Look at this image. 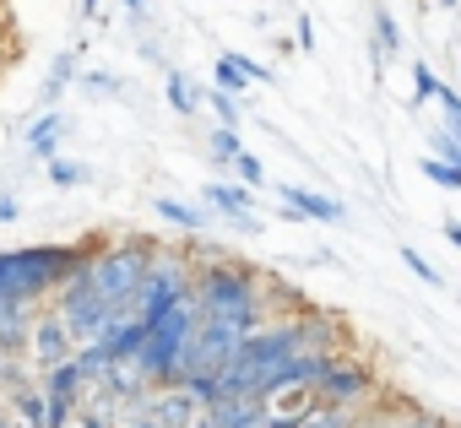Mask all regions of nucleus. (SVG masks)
Wrapping results in <instances>:
<instances>
[{
	"label": "nucleus",
	"mask_w": 461,
	"mask_h": 428,
	"mask_svg": "<svg viewBox=\"0 0 461 428\" xmlns=\"http://www.w3.org/2000/svg\"><path fill=\"white\" fill-rule=\"evenodd\" d=\"M114 245V234H82L71 245H23V250H0V299H17V304H33L44 309L60 282L71 272H87L104 250Z\"/></svg>",
	"instance_id": "1"
},
{
	"label": "nucleus",
	"mask_w": 461,
	"mask_h": 428,
	"mask_svg": "<svg viewBox=\"0 0 461 428\" xmlns=\"http://www.w3.org/2000/svg\"><path fill=\"white\" fill-rule=\"evenodd\" d=\"M261 266L240 261V255H212L201 272H195V304L201 315H217V320H240L245 331H261L272 325L267 304H261Z\"/></svg>",
	"instance_id": "2"
},
{
	"label": "nucleus",
	"mask_w": 461,
	"mask_h": 428,
	"mask_svg": "<svg viewBox=\"0 0 461 428\" xmlns=\"http://www.w3.org/2000/svg\"><path fill=\"white\" fill-rule=\"evenodd\" d=\"M158 255V239L152 234H120L93 266H87V277H93V288H98V299L114 309V315H125L131 304H136V288H141V277H147V261Z\"/></svg>",
	"instance_id": "3"
},
{
	"label": "nucleus",
	"mask_w": 461,
	"mask_h": 428,
	"mask_svg": "<svg viewBox=\"0 0 461 428\" xmlns=\"http://www.w3.org/2000/svg\"><path fill=\"white\" fill-rule=\"evenodd\" d=\"M195 272H201V261H195L190 250H168V245H158V255L147 261V277H141L131 309L152 325L158 315H168L174 304H185V299L195 293Z\"/></svg>",
	"instance_id": "4"
},
{
	"label": "nucleus",
	"mask_w": 461,
	"mask_h": 428,
	"mask_svg": "<svg viewBox=\"0 0 461 428\" xmlns=\"http://www.w3.org/2000/svg\"><path fill=\"white\" fill-rule=\"evenodd\" d=\"M50 304H55V309H60V320L77 331V342H98V336H104V325L114 320V309L98 299V288H93V277H87V272H71Z\"/></svg>",
	"instance_id": "5"
},
{
	"label": "nucleus",
	"mask_w": 461,
	"mask_h": 428,
	"mask_svg": "<svg viewBox=\"0 0 461 428\" xmlns=\"http://www.w3.org/2000/svg\"><path fill=\"white\" fill-rule=\"evenodd\" d=\"M375 396H380V374H375L364 358H353V352H342V358L326 369V379L315 385V401H326V406H353V412H364Z\"/></svg>",
	"instance_id": "6"
},
{
	"label": "nucleus",
	"mask_w": 461,
	"mask_h": 428,
	"mask_svg": "<svg viewBox=\"0 0 461 428\" xmlns=\"http://www.w3.org/2000/svg\"><path fill=\"white\" fill-rule=\"evenodd\" d=\"M77 331L60 320V309L55 304H44L39 315H33V331H28V363L44 374V369H55V363H66V358H77Z\"/></svg>",
	"instance_id": "7"
},
{
	"label": "nucleus",
	"mask_w": 461,
	"mask_h": 428,
	"mask_svg": "<svg viewBox=\"0 0 461 428\" xmlns=\"http://www.w3.org/2000/svg\"><path fill=\"white\" fill-rule=\"evenodd\" d=\"M294 325H299L304 352H348V320H342L337 309H315V304H304V309L294 315Z\"/></svg>",
	"instance_id": "8"
},
{
	"label": "nucleus",
	"mask_w": 461,
	"mask_h": 428,
	"mask_svg": "<svg viewBox=\"0 0 461 428\" xmlns=\"http://www.w3.org/2000/svg\"><path fill=\"white\" fill-rule=\"evenodd\" d=\"M206 206L212 211H222V218L228 223H234V228H245V234H261L267 223L256 218V190H245V184H206Z\"/></svg>",
	"instance_id": "9"
},
{
	"label": "nucleus",
	"mask_w": 461,
	"mask_h": 428,
	"mask_svg": "<svg viewBox=\"0 0 461 428\" xmlns=\"http://www.w3.org/2000/svg\"><path fill=\"white\" fill-rule=\"evenodd\" d=\"M283 211H299V223H342L348 218V206L337 195H321L310 184H283Z\"/></svg>",
	"instance_id": "10"
},
{
	"label": "nucleus",
	"mask_w": 461,
	"mask_h": 428,
	"mask_svg": "<svg viewBox=\"0 0 461 428\" xmlns=\"http://www.w3.org/2000/svg\"><path fill=\"white\" fill-rule=\"evenodd\" d=\"M396 55H402V22L391 17L385 0H375V12H369V66H375V76H380L385 60H396Z\"/></svg>",
	"instance_id": "11"
},
{
	"label": "nucleus",
	"mask_w": 461,
	"mask_h": 428,
	"mask_svg": "<svg viewBox=\"0 0 461 428\" xmlns=\"http://www.w3.org/2000/svg\"><path fill=\"white\" fill-rule=\"evenodd\" d=\"M147 417H158L163 428H190V423L201 417V401H195L190 390H179V385H163V390H152Z\"/></svg>",
	"instance_id": "12"
},
{
	"label": "nucleus",
	"mask_w": 461,
	"mask_h": 428,
	"mask_svg": "<svg viewBox=\"0 0 461 428\" xmlns=\"http://www.w3.org/2000/svg\"><path fill=\"white\" fill-rule=\"evenodd\" d=\"M66 130H71V114H66V109H44V114L28 125V157H39V163L60 157V141H66Z\"/></svg>",
	"instance_id": "13"
},
{
	"label": "nucleus",
	"mask_w": 461,
	"mask_h": 428,
	"mask_svg": "<svg viewBox=\"0 0 461 428\" xmlns=\"http://www.w3.org/2000/svg\"><path fill=\"white\" fill-rule=\"evenodd\" d=\"M337 358H342V352H299V358H288V369L277 374L272 390H310V396H315V385L326 379V369H331Z\"/></svg>",
	"instance_id": "14"
},
{
	"label": "nucleus",
	"mask_w": 461,
	"mask_h": 428,
	"mask_svg": "<svg viewBox=\"0 0 461 428\" xmlns=\"http://www.w3.org/2000/svg\"><path fill=\"white\" fill-rule=\"evenodd\" d=\"M6 412H12V423H23V428H50V396H44V385H39V379L12 385V390H6Z\"/></svg>",
	"instance_id": "15"
},
{
	"label": "nucleus",
	"mask_w": 461,
	"mask_h": 428,
	"mask_svg": "<svg viewBox=\"0 0 461 428\" xmlns=\"http://www.w3.org/2000/svg\"><path fill=\"white\" fill-rule=\"evenodd\" d=\"M206 412L217 417V428H272V412H267L261 396H228V401H217Z\"/></svg>",
	"instance_id": "16"
},
{
	"label": "nucleus",
	"mask_w": 461,
	"mask_h": 428,
	"mask_svg": "<svg viewBox=\"0 0 461 428\" xmlns=\"http://www.w3.org/2000/svg\"><path fill=\"white\" fill-rule=\"evenodd\" d=\"M114 358H136L141 352V342H147V320L136 315V309H125V315H114L109 325H104V336H98Z\"/></svg>",
	"instance_id": "17"
},
{
	"label": "nucleus",
	"mask_w": 461,
	"mask_h": 428,
	"mask_svg": "<svg viewBox=\"0 0 461 428\" xmlns=\"http://www.w3.org/2000/svg\"><path fill=\"white\" fill-rule=\"evenodd\" d=\"M77 82H82V49H60V55L50 60V76H44V87H39L44 109H55V98H60L66 87H77Z\"/></svg>",
	"instance_id": "18"
},
{
	"label": "nucleus",
	"mask_w": 461,
	"mask_h": 428,
	"mask_svg": "<svg viewBox=\"0 0 461 428\" xmlns=\"http://www.w3.org/2000/svg\"><path fill=\"white\" fill-rule=\"evenodd\" d=\"M152 211H158L163 223L185 228V234H206V228H212V211H206V206H190V201H179V195H158Z\"/></svg>",
	"instance_id": "19"
},
{
	"label": "nucleus",
	"mask_w": 461,
	"mask_h": 428,
	"mask_svg": "<svg viewBox=\"0 0 461 428\" xmlns=\"http://www.w3.org/2000/svg\"><path fill=\"white\" fill-rule=\"evenodd\" d=\"M163 98H168V109H174V114H185V120H195V114H201V87H195L185 71H174V66L163 71Z\"/></svg>",
	"instance_id": "20"
},
{
	"label": "nucleus",
	"mask_w": 461,
	"mask_h": 428,
	"mask_svg": "<svg viewBox=\"0 0 461 428\" xmlns=\"http://www.w3.org/2000/svg\"><path fill=\"white\" fill-rule=\"evenodd\" d=\"M245 152V130H234V125H206V157L228 174V163H234Z\"/></svg>",
	"instance_id": "21"
},
{
	"label": "nucleus",
	"mask_w": 461,
	"mask_h": 428,
	"mask_svg": "<svg viewBox=\"0 0 461 428\" xmlns=\"http://www.w3.org/2000/svg\"><path fill=\"white\" fill-rule=\"evenodd\" d=\"M212 87H222L228 98H245V87H250L245 55H217V66H212Z\"/></svg>",
	"instance_id": "22"
},
{
	"label": "nucleus",
	"mask_w": 461,
	"mask_h": 428,
	"mask_svg": "<svg viewBox=\"0 0 461 428\" xmlns=\"http://www.w3.org/2000/svg\"><path fill=\"white\" fill-rule=\"evenodd\" d=\"M77 369H82V374H87V385L98 390V385L114 374V352H109L104 342H82V347H77Z\"/></svg>",
	"instance_id": "23"
},
{
	"label": "nucleus",
	"mask_w": 461,
	"mask_h": 428,
	"mask_svg": "<svg viewBox=\"0 0 461 428\" xmlns=\"http://www.w3.org/2000/svg\"><path fill=\"white\" fill-rule=\"evenodd\" d=\"M299 428H358V412H353V406H326V401H315Z\"/></svg>",
	"instance_id": "24"
},
{
	"label": "nucleus",
	"mask_w": 461,
	"mask_h": 428,
	"mask_svg": "<svg viewBox=\"0 0 461 428\" xmlns=\"http://www.w3.org/2000/svg\"><path fill=\"white\" fill-rule=\"evenodd\" d=\"M87 179H93L87 163H77V157H50V184H55V190H82Z\"/></svg>",
	"instance_id": "25"
},
{
	"label": "nucleus",
	"mask_w": 461,
	"mask_h": 428,
	"mask_svg": "<svg viewBox=\"0 0 461 428\" xmlns=\"http://www.w3.org/2000/svg\"><path fill=\"white\" fill-rule=\"evenodd\" d=\"M201 103L217 114V125H234L240 130V98H228L222 87H201Z\"/></svg>",
	"instance_id": "26"
},
{
	"label": "nucleus",
	"mask_w": 461,
	"mask_h": 428,
	"mask_svg": "<svg viewBox=\"0 0 461 428\" xmlns=\"http://www.w3.org/2000/svg\"><path fill=\"white\" fill-rule=\"evenodd\" d=\"M228 174H234V179H240L245 190H261V184H267V168H261V157H256L250 147H245V152H240L234 163H228Z\"/></svg>",
	"instance_id": "27"
},
{
	"label": "nucleus",
	"mask_w": 461,
	"mask_h": 428,
	"mask_svg": "<svg viewBox=\"0 0 461 428\" xmlns=\"http://www.w3.org/2000/svg\"><path fill=\"white\" fill-rule=\"evenodd\" d=\"M439 87H445V82H439L423 60H412V109H418V103H429V98H439Z\"/></svg>",
	"instance_id": "28"
},
{
	"label": "nucleus",
	"mask_w": 461,
	"mask_h": 428,
	"mask_svg": "<svg viewBox=\"0 0 461 428\" xmlns=\"http://www.w3.org/2000/svg\"><path fill=\"white\" fill-rule=\"evenodd\" d=\"M423 174H429L439 190H461V163H445V157H423Z\"/></svg>",
	"instance_id": "29"
},
{
	"label": "nucleus",
	"mask_w": 461,
	"mask_h": 428,
	"mask_svg": "<svg viewBox=\"0 0 461 428\" xmlns=\"http://www.w3.org/2000/svg\"><path fill=\"white\" fill-rule=\"evenodd\" d=\"M402 266H407V272H412L418 282H429V288H445V277H439V272H434V266H429V261H423V255L412 250V245H402Z\"/></svg>",
	"instance_id": "30"
},
{
	"label": "nucleus",
	"mask_w": 461,
	"mask_h": 428,
	"mask_svg": "<svg viewBox=\"0 0 461 428\" xmlns=\"http://www.w3.org/2000/svg\"><path fill=\"white\" fill-rule=\"evenodd\" d=\"M82 87H87L93 98H109V93H120V82H114L109 71H82Z\"/></svg>",
	"instance_id": "31"
},
{
	"label": "nucleus",
	"mask_w": 461,
	"mask_h": 428,
	"mask_svg": "<svg viewBox=\"0 0 461 428\" xmlns=\"http://www.w3.org/2000/svg\"><path fill=\"white\" fill-rule=\"evenodd\" d=\"M391 428H450V417H439V412H412V417H402V423H391Z\"/></svg>",
	"instance_id": "32"
},
{
	"label": "nucleus",
	"mask_w": 461,
	"mask_h": 428,
	"mask_svg": "<svg viewBox=\"0 0 461 428\" xmlns=\"http://www.w3.org/2000/svg\"><path fill=\"white\" fill-rule=\"evenodd\" d=\"M294 49H315V22H310V17H299V28H294Z\"/></svg>",
	"instance_id": "33"
},
{
	"label": "nucleus",
	"mask_w": 461,
	"mask_h": 428,
	"mask_svg": "<svg viewBox=\"0 0 461 428\" xmlns=\"http://www.w3.org/2000/svg\"><path fill=\"white\" fill-rule=\"evenodd\" d=\"M23 218V201L17 195H0V223H17Z\"/></svg>",
	"instance_id": "34"
},
{
	"label": "nucleus",
	"mask_w": 461,
	"mask_h": 428,
	"mask_svg": "<svg viewBox=\"0 0 461 428\" xmlns=\"http://www.w3.org/2000/svg\"><path fill=\"white\" fill-rule=\"evenodd\" d=\"M445 239H450V245H456V250H461V223H456V218H450V223H445Z\"/></svg>",
	"instance_id": "35"
},
{
	"label": "nucleus",
	"mask_w": 461,
	"mask_h": 428,
	"mask_svg": "<svg viewBox=\"0 0 461 428\" xmlns=\"http://www.w3.org/2000/svg\"><path fill=\"white\" fill-rule=\"evenodd\" d=\"M120 428H163L158 417H136V423H120Z\"/></svg>",
	"instance_id": "36"
},
{
	"label": "nucleus",
	"mask_w": 461,
	"mask_h": 428,
	"mask_svg": "<svg viewBox=\"0 0 461 428\" xmlns=\"http://www.w3.org/2000/svg\"><path fill=\"white\" fill-rule=\"evenodd\" d=\"M98 6H104V0H82V17L93 22V17H98Z\"/></svg>",
	"instance_id": "37"
},
{
	"label": "nucleus",
	"mask_w": 461,
	"mask_h": 428,
	"mask_svg": "<svg viewBox=\"0 0 461 428\" xmlns=\"http://www.w3.org/2000/svg\"><path fill=\"white\" fill-rule=\"evenodd\" d=\"M190 428H217V417H212V412H201V417H195Z\"/></svg>",
	"instance_id": "38"
},
{
	"label": "nucleus",
	"mask_w": 461,
	"mask_h": 428,
	"mask_svg": "<svg viewBox=\"0 0 461 428\" xmlns=\"http://www.w3.org/2000/svg\"><path fill=\"white\" fill-rule=\"evenodd\" d=\"M0 428H17V423H12V412H6V406H0Z\"/></svg>",
	"instance_id": "39"
},
{
	"label": "nucleus",
	"mask_w": 461,
	"mask_h": 428,
	"mask_svg": "<svg viewBox=\"0 0 461 428\" xmlns=\"http://www.w3.org/2000/svg\"><path fill=\"white\" fill-rule=\"evenodd\" d=\"M439 6H445V12H450V6H461V0H439Z\"/></svg>",
	"instance_id": "40"
},
{
	"label": "nucleus",
	"mask_w": 461,
	"mask_h": 428,
	"mask_svg": "<svg viewBox=\"0 0 461 428\" xmlns=\"http://www.w3.org/2000/svg\"><path fill=\"white\" fill-rule=\"evenodd\" d=\"M0 406H6V390H0Z\"/></svg>",
	"instance_id": "41"
},
{
	"label": "nucleus",
	"mask_w": 461,
	"mask_h": 428,
	"mask_svg": "<svg viewBox=\"0 0 461 428\" xmlns=\"http://www.w3.org/2000/svg\"><path fill=\"white\" fill-rule=\"evenodd\" d=\"M456 304H461V299H456Z\"/></svg>",
	"instance_id": "42"
},
{
	"label": "nucleus",
	"mask_w": 461,
	"mask_h": 428,
	"mask_svg": "<svg viewBox=\"0 0 461 428\" xmlns=\"http://www.w3.org/2000/svg\"><path fill=\"white\" fill-rule=\"evenodd\" d=\"M71 428H77V423H71Z\"/></svg>",
	"instance_id": "43"
},
{
	"label": "nucleus",
	"mask_w": 461,
	"mask_h": 428,
	"mask_svg": "<svg viewBox=\"0 0 461 428\" xmlns=\"http://www.w3.org/2000/svg\"><path fill=\"white\" fill-rule=\"evenodd\" d=\"M17 428H23V423H17Z\"/></svg>",
	"instance_id": "44"
}]
</instances>
